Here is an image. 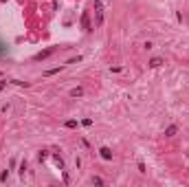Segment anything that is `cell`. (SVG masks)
I'll use <instances>...</instances> for the list:
<instances>
[{
	"label": "cell",
	"instance_id": "8",
	"mask_svg": "<svg viewBox=\"0 0 189 187\" xmlns=\"http://www.w3.org/2000/svg\"><path fill=\"white\" fill-rule=\"evenodd\" d=\"M53 158H55V163H57V167H60V170H64V158H62L60 154H55Z\"/></svg>",
	"mask_w": 189,
	"mask_h": 187
},
{
	"label": "cell",
	"instance_id": "14",
	"mask_svg": "<svg viewBox=\"0 0 189 187\" xmlns=\"http://www.w3.org/2000/svg\"><path fill=\"white\" fill-rule=\"evenodd\" d=\"M81 123H84V126H86V128H90V126H92V119H84V121H81Z\"/></svg>",
	"mask_w": 189,
	"mask_h": 187
},
{
	"label": "cell",
	"instance_id": "11",
	"mask_svg": "<svg viewBox=\"0 0 189 187\" xmlns=\"http://www.w3.org/2000/svg\"><path fill=\"white\" fill-rule=\"evenodd\" d=\"M62 68H64V66H60V68H51V71H46V73H44V75H55V73H60V71H62Z\"/></svg>",
	"mask_w": 189,
	"mask_h": 187
},
{
	"label": "cell",
	"instance_id": "6",
	"mask_svg": "<svg viewBox=\"0 0 189 187\" xmlns=\"http://www.w3.org/2000/svg\"><path fill=\"white\" fill-rule=\"evenodd\" d=\"M68 95H70V97H81V95H84V88H79V86H77V88H70Z\"/></svg>",
	"mask_w": 189,
	"mask_h": 187
},
{
	"label": "cell",
	"instance_id": "2",
	"mask_svg": "<svg viewBox=\"0 0 189 187\" xmlns=\"http://www.w3.org/2000/svg\"><path fill=\"white\" fill-rule=\"evenodd\" d=\"M94 13H97V26H101L103 24V7H101L99 0L94 2Z\"/></svg>",
	"mask_w": 189,
	"mask_h": 187
},
{
	"label": "cell",
	"instance_id": "5",
	"mask_svg": "<svg viewBox=\"0 0 189 187\" xmlns=\"http://www.w3.org/2000/svg\"><path fill=\"white\" fill-rule=\"evenodd\" d=\"M163 57H152V60H149V68H158V66H163Z\"/></svg>",
	"mask_w": 189,
	"mask_h": 187
},
{
	"label": "cell",
	"instance_id": "10",
	"mask_svg": "<svg viewBox=\"0 0 189 187\" xmlns=\"http://www.w3.org/2000/svg\"><path fill=\"white\" fill-rule=\"evenodd\" d=\"M64 126L73 130V128H77V121H75V119H68V121H66V123H64Z\"/></svg>",
	"mask_w": 189,
	"mask_h": 187
},
{
	"label": "cell",
	"instance_id": "13",
	"mask_svg": "<svg viewBox=\"0 0 189 187\" xmlns=\"http://www.w3.org/2000/svg\"><path fill=\"white\" fill-rule=\"evenodd\" d=\"M24 172H26V161H22V165H20V176H24Z\"/></svg>",
	"mask_w": 189,
	"mask_h": 187
},
{
	"label": "cell",
	"instance_id": "9",
	"mask_svg": "<svg viewBox=\"0 0 189 187\" xmlns=\"http://www.w3.org/2000/svg\"><path fill=\"white\" fill-rule=\"evenodd\" d=\"M37 158H40V161H46V158H49V150H40V154H37Z\"/></svg>",
	"mask_w": 189,
	"mask_h": 187
},
{
	"label": "cell",
	"instance_id": "15",
	"mask_svg": "<svg viewBox=\"0 0 189 187\" xmlns=\"http://www.w3.org/2000/svg\"><path fill=\"white\" fill-rule=\"evenodd\" d=\"M7 178H9V172H2V174H0V181H2V183H5Z\"/></svg>",
	"mask_w": 189,
	"mask_h": 187
},
{
	"label": "cell",
	"instance_id": "16",
	"mask_svg": "<svg viewBox=\"0 0 189 187\" xmlns=\"http://www.w3.org/2000/svg\"><path fill=\"white\" fill-rule=\"evenodd\" d=\"M5 86H7V81H0V92L5 90Z\"/></svg>",
	"mask_w": 189,
	"mask_h": 187
},
{
	"label": "cell",
	"instance_id": "4",
	"mask_svg": "<svg viewBox=\"0 0 189 187\" xmlns=\"http://www.w3.org/2000/svg\"><path fill=\"white\" fill-rule=\"evenodd\" d=\"M99 154H101V158H103V161H112V150H110V147H106V145H103V147L99 150Z\"/></svg>",
	"mask_w": 189,
	"mask_h": 187
},
{
	"label": "cell",
	"instance_id": "7",
	"mask_svg": "<svg viewBox=\"0 0 189 187\" xmlns=\"http://www.w3.org/2000/svg\"><path fill=\"white\" fill-rule=\"evenodd\" d=\"M178 132V126H167V130H165V137H174Z\"/></svg>",
	"mask_w": 189,
	"mask_h": 187
},
{
	"label": "cell",
	"instance_id": "3",
	"mask_svg": "<svg viewBox=\"0 0 189 187\" xmlns=\"http://www.w3.org/2000/svg\"><path fill=\"white\" fill-rule=\"evenodd\" d=\"M81 29H84V31H90V29H92V26H90V13H88V11L81 13Z\"/></svg>",
	"mask_w": 189,
	"mask_h": 187
},
{
	"label": "cell",
	"instance_id": "1",
	"mask_svg": "<svg viewBox=\"0 0 189 187\" xmlns=\"http://www.w3.org/2000/svg\"><path fill=\"white\" fill-rule=\"evenodd\" d=\"M53 53H55V46H51V49H44V51H40V53H35V55H33V60H35V62H40V60L49 57V55H53Z\"/></svg>",
	"mask_w": 189,
	"mask_h": 187
},
{
	"label": "cell",
	"instance_id": "12",
	"mask_svg": "<svg viewBox=\"0 0 189 187\" xmlns=\"http://www.w3.org/2000/svg\"><path fill=\"white\" fill-rule=\"evenodd\" d=\"M92 183H94V185H103V178H99V176H92Z\"/></svg>",
	"mask_w": 189,
	"mask_h": 187
}]
</instances>
